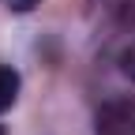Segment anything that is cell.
Masks as SVG:
<instances>
[{
    "label": "cell",
    "mask_w": 135,
    "mask_h": 135,
    "mask_svg": "<svg viewBox=\"0 0 135 135\" xmlns=\"http://www.w3.org/2000/svg\"><path fill=\"white\" fill-rule=\"evenodd\" d=\"M98 135H135V98H113L98 109Z\"/></svg>",
    "instance_id": "1"
},
{
    "label": "cell",
    "mask_w": 135,
    "mask_h": 135,
    "mask_svg": "<svg viewBox=\"0 0 135 135\" xmlns=\"http://www.w3.org/2000/svg\"><path fill=\"white\" fill-rule=\"evenodd\" d=\"M15 98H19V75L0 64V113H8L15 105Z\"/></svg>",
    "instance_id": "2"
},
{
    "label": "cell",
    "mask_w": 135,
    "mask_h": 135,
    "mask_svg": "<svg viewBox=\"0 0 135 135\" xmlns=\"http://www.w3.org/2000/svg\"><path fill=\"white\" fill-rule=\"evenodd\" d=\"M120 68H124V75H128V79L135 83V41L128 45V53L120 56Z\"/></svg>",
    "instance_id": "3"
},
{
    "label": "cell",
    "mask_w": 135,
    "mask_h": 135,
    "mask_svg": "<svg viewBox=\"0 0 135 135\" xmlns=\"http://www.w3.org/2000/svg\"><path fill=\"white\" fill-rule=\"evenodd\" d=\"M8 4H11L15 11H30V8H38L41 0H8Z\"/></svg>",
    "instance_id": "4"
},
{
    "label": "cell",
    "mask_w": 135,
    "mask_h": 135,
    "mask_svg": "<svg viewBox=\"0 0 135 135\" xmlns=\"http://www.w3.org/2000/svg\"><path fill=\"white\" fill-rule=\"evenodd\" d=\"M0 135H4V128H0Z\"/></svg>",
    "instance_id": "5"
}]
</instances>
